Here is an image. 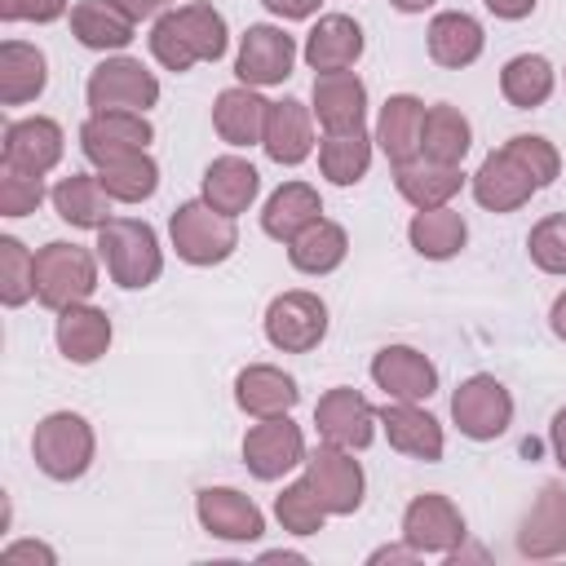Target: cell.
I'll use <instances>...</instances> for the list:
<instances>
[{
	"mask_svg": "<svg viewBox=\"0 0 566 566\" xmlns=\"http://www.w3.org/2000/svg\"><path fill=\"white\" fill-rule=\"evenodd\" d=\"M97 256L106 261V274L111 283L137 292V287H150L159 274H164V248H159V234L155 226L137 221V217H111L102 230H97Z\"/></svg>",
	"mask_w": 566,
	"mask_h": 566,
	"instance_id": "obj_1",
	"label": "cell"
},
{
	"mask_svg": "<svg viewBox=\"0 0 566 566\" xmlns=\"http://www.w3.org/2000/svg\"><path fill=\"white\" fill-rule=\"evenodd\" d=\"M31 455L44 478L75 482L93 469V455H97L93 424L80 411H49L31 433Z\"/></svg>",
	"mask_w": 566,
	"mask_h": 566,
	"instance_id": "obj_2",
	"label": "cell"
},
{
	"mask_svg": "<svg viewBox=\"0 0 566 566\" xmlns=\"http://www.w3.org/2000/svg\"><path fill=\"white\" fill-rule=\"evenodd\" d=\"M168 239H172V248L186 265L203 270V265H221V261L234 256L239 226H234V217L217 212L208 199H186L168 217Z\"/></svg>",
	"mask_w": 566,
	"mask_h": 566,
	"instance_id": "obj_3",
	"label": "cell"
},
{
	"mask_svg": "<svg viewBox=\"0 0 566 566\" xmlns=\"http://www.w3.org/2000/svg\"><path fill=\"white\" fill-rule=\"evenodd\" d=\"M97 287V256L80 243H66V239H53L35 252V301L44 310H66V305H80L88 301Z\"/></svg>",
	"mask_w": 566,
	"mask_h": 566,
	"instance_id": "obj_4",
	"label": "cell"
},
{
	"mask_svg": "<svg viewBox=\"0 0 566 566\" xmlns=\"http://www.w3.org/2000/svg\"><path fill=\"white\" fill-rule=\"evenodd\" d=\"M451 420L469 442H495L513 424V394L491 371H473L451 394Z\"/></svg>",
	"mask_w": 566,
	"mask_h": 566,
	"instance_id": "obj_5",
	"label": "cell"
},
{
	"mask_svg": "<svg viewBox=\"0 0 566 566\" xmlns=\"http://www.w3.org/2000/svg\"><path fill=\"white\" fill-rule=\"evenodd\" d=\"M84 97H88V111H150L159 102V80L155 71L142 66V57L115 53L88 71Z\"/></svg>",
	"mask_w": 566,
	"mask_h": 566,
	"instance_id": "obj_6",
	"label": "cell"
},
{
	"mask_svg": "<svg viewBox=\"0 0 566 566\" xmlns=\"http://www.w3.org/2000/svg\"><path fill=\"white\" fill-rule=\"evenodd\" d=\"M327 336V305L318 292L292 287L265 305V340L283 354H310Z\"/></svg>",
	"mask_w": 566,
	"mask_h": 566,
	"instance_id": "obj_7",
	"label": "cell"
},
{
	"mask_svg": "<svg viewBox=\"0 0 566 566\" xmlns=\"http://www.w3.org/2000/svg\"><path fill=\"white\" fill-rule=\"evenodd\" d=\"M305 433L292 424V416H265L243 433V464L261 482H279L292 469L305 464Z\"/></svg>",
	"mask_w": 566,
	"mask_h": 566,
	"instance_id": "obj_8",
	"label": "cell"
},
{
	"mask_svg": "<svg viewBox=\"0 0 566 566\" xmlns=\"http://www.w3.org/2000/svg\"><path fill=\"white\" fill-rule=\"evenodd\" d=\"M305 478L314 482V491H318V500L327 504L332 517H349V513L363 509L367 478H363V464L354 460L349 447L318 442V451L305 455Z\"/></svg>",
	"mask_w": 566,
	"mask_h": 566,
	"instance_id": "obj_9",
	"label": "cell"
},
{
	"mask_svg": "<svg viewBox=\"0 0 566 566\" xmlns=\"http://www.w3.org/2000/svg\"><path fill=\"white\" fill-rule=\"evenodd\" d=\"M464 513L455 509V500L451 495H442V491H424V495H416L407 509H402V539L424 557V553H433V557H447V553H455L460 544H464Z\"/></svg>",
	"mask_w": 566,
	"mask_h": 566,
	"instance_id": "obj_10",
	"label": "cell"
},
{
	"mask_svg": "<svg viewBox=\"0 0 566 566\" xmlns=\"http://www.w3.org/2000/svg\"><path fill=\"white\" fill-rule=\"evenodd\" d=\"M296 40L283 31V27H270V22H256L239 35V53H234V75L239 84L248 88H270V84H283L296 66Z\"/></svg>",
	"mask_w": 566,
	"mask_h": 566,
	"instance_id": "obj_11",
	"label": "cell"
},
{
	"mask_svg": "<svg viewBox=\"0 0 566 566\" xmlns=\"http://www.w3.org/2000/svg\"><path fill=\"white\" fill-rule=\"evenodd\" d=\"M150 142H155V128H150L146 111H88V119L80 124V150L97 168L111 159L137 155Z\"/></svg>",
	"mask_w": 566,
	"mask_h": 566,
	"instance_id": "obj_12",
	"label": "cell"
},
{
	"mask_svg": "<svg viewBox=\"0 0 566 566\" xmlns=\"http://www.w3.org/2000/svg\"><path fill=\"white\" fill-rule=\"evenodd\" d=\"M195 517L212 539H226V544H252L265 535L261 504L239 486H203L195 495Z\"/></svg>",
	"mask_w": 566,
	"mask_h": 566,
	"instance_id": "obj_13",
	"label": "cell"
},
{
	"mask_svg": "<svg viewBox=\"0 0 566 566\" xmlns=\"http://www.w3.org/2000/svg\"><path fill=\"white\" fill-rule=\"evenodd\" d=\"M376 424H380V411L349 385H336L314 402V429H318L323 442L363 451V447H371Z\"/></svg>",
	"mask_w": 566,
	"mask_h": 566,
	"instance_id": "obj_14",
	"label": "cell"
},
{
	"mask_svg": "<svg viewBox=\"0 0 566 566\" xmlns=\"http://www.w3.org/2000/svg\"><path fill=\"white\" fill-rule=\"evenodd\" d=\"M371 380L394 402H424V398L438 394V367H433V358L420 354V349H411V345H385V349H376Z\"/></svg>",
	"mask_w": 566,
	"mask_h": 566,
	"instance_id": "obj_15",
	"label": "cell"
},
{
	"mask_svg": "<svg viewBox=\"0 0 566 566\" xmlns=\"http://www.w3.org/2000/svg\"><path fill=\"white\" fill-rule=\"evenodd\" d=\"M62 150H66L62 124L49 115H27L4 128V168H13V172L44 177L62 164Z\"/></svg>",
	"mask_w": 566,
	"mask_h": 566,
	"instance_id": "obj_16",
	"label": "cell"
},
{
	"mask_svg": "<svg viewBox=\"0 0 566 566\" xmlns=\"http://www.w3.org/2000/svg\"><path fill=\"white\" fill-rule=\"evenodd\" d=\"M363 49H367V35L349 13H323L305 35L301 57L314 75H327V71H354Z\"/></svg>",
	"mask_w": 566,
	"mask_h": 566,
	"instance_id": "obj_17",
	"label": "cell"
},
{
	"mask_svg": "<svg viewBox=\"0 0 566 566\" xmlns=\"http://www.w3.org/2000/svg\"><path fill=\"white\" fill-rule=\"evenodd\" d=\"M310 111H314V119L323 124V133L363 128V119H367V84L358 80V71H327V75H314Z\"/></svg>",
	"mask_w": 566,
	"mask_h": 566,
	"instance_id": "obj_18",
	"label": "cell"
},
{
	"mask_svg": "<svg viewBox=\"0 0 566 566\" xmlns=\"http://www.w3.org/2000/svg\"><path fill=\"white\" fill-rule=\"evenodd\" d=\"M517 553L531 562H548L557 553H566V486L562 482H544L535 504L526 509L522 526H517Z\"/></svg>",
	"mask_w": 566,
	"mask_h": 566,
	"instance_id": "obj_19",
	"label": "cell"
},
{
	"mask_svg": "<svg viewBox=\"0 0 566 566\" xmlns=\"http://www.w3.org/2000/svg\"><path fill=\"white\" fill-rule=\"evenodd\" d=\"M380 429L389 438V447L398 455H411V460H424V464H438L442 451H447V438H442V424L420 407V402H385L380 407Z\"/></svg>",
	"mask_w": 566,
	"mask_h": 566,
	"instance_id": "obj_20",
	"label": "cell"
},
{
	"mask_svg": "<svg viewBox=\"0 0 566 566\" xmlns=\"http://www.w3.org/2000/svg\"><path fill=\"white\" fill-rule=\"evenodd\" d=\"M261 150L279 164V168H296L314 155V111L296 97H283V102H270V115H265V137H261Z\"/></svg>",
	"mask_w": 566,
	"mask_h": 566,
	"instance_id": "obj_21",
	"label": "cell"
},
{
	"mask_svg": "<svg viewBox=\"0 0 566 566\" xmlns=\"http://www.w3.org/2000/svg\"><path fill=\"white\" fill-rule=\"evenodd\" d=\"M53 340H57V354L75 367H88L97 363L111 340H115V327H111V314L80 301V305H66L57 310V327H53Z\"/></svg>",
	"mask_w": 566,
	"mask_h": 566,
	"instance_id": "obj_22",
	"label": "cell"
},
{
	"mask_svg": "<svg viewBox=\"0 0 566 566\" xmlns=\"http://www.w3.org/2000/svg\"><path fill=\"white\" fill-rule=\"evenodd\" d=\"M469 186H473V199L486 208V212H517L539 186L531 181V172L500 146V150H491L482 164H478V172L469 177Z\"/></svg>",
	"mask_w": 566,
	"mask_h": 566,
	"instance_id": "obj_23",
	"label": "cell"
},
{
	"mask_svg": "<svg viewBox=\"0 0 566 566\" xmlns=\"http://www.w3.org/2000/svg\"><path fill=\"white\" fill-rule=\"evenodd\" d=\"M424 49H429V57H433L438 66L464 71V66H473V62L482 57L486 31H482V22H478L473 13H464V9H442V13H433V22H429V31H424Z\"/></svg>",
	"mask_w": 566,
	"mask_h": 566,
	"instance_id": "obj_24",
	"label": "cell"
},
{
	"mask_svg": "<svg viewBox=\"0 0 566 566\" xmlns=\"http://www.w3.org/2000/svg\"><path fill=\"white\" fill-rule=\"evenodd\" d=\"M234 402H239L243 416L265 420V416H287L301 402V389H296V380L283 367H274V363H248L234 376Z\"/></svg>",
	"mask_w": 566,
	"mask_h": 566,
	"instance_id": "obj_25",
	"label": "cell"
},
{
	"mask_svg": "<svg viewBox=\"0 0 566 566\" xmlns=\"http://www.w3.org/2000/svg\"><path fill=\"white\" fill-rule=\"evenodd\" d=\"M137 18L119 0H75L71 4V35L93 53H119L133 44Z\"/></svg>",
	"mask_w": 566,
	"mask_h": 566,
	"instance_id": "obj_26",
	"label": "cell"
},
{
	"mask_svg": "<svg viewBox=\"0 0 566 566\" xmlns=\"http://www.w3.org/2000/svg\"><path fill=\"white\" fill-rule=\"evenodd\" d=\"M265 115H270V102L248 84L221 88L217 102H212V128L226 146H261Z\"/></svg>",
	"mask_w": 566,
	"mask_h": 566,
	"instance_id": "obj_27",
	"label": "cell"
},
{
	"mask_svg": "<svg viewBox=\"0 0 566 566\" xmlns=\"http://www.w3.org/2000/svg\"><path fill=\"white\" fill-rule=\"evenodd\" d=\"M420 128H424V102L416 93L385 97L380 119H376V146L385 150V159L394 168L420 159Z\"/></svg>",
	"mask_w": 566,
	"mask_h": 566,
	"instance_id": "obj_28",
	"label": "cell"
},
{
	"mask_svg": "<svg viewBox=\"0 0 566 566\" xmlns=\"http://www.w3.org/2000/svg\"><path fill=\"white\" fill-rule=\"evenodd\" d=\"M256 195H261V172L248 159L221 155V159H212L203 168V195L199 199H208L217 212L239 217V212H248L256 203Z\"/></svg>",
	"mask_w": 566,
	"mask_h": 566,
	"instance_id": "obj_29",
	"label": "cell"
},
{
	"mask_svg": "<svg viewBox=\"0 0 566 566\" xmlns=\"http://www.w3.org/2000/svg\"><path fill=\"white\" fill-rule=\"evenodd\" d=\"M394 186L411 208H447L460 195L464 172H460V164H433L420 155V159L394 168Z\"/></svg>",
	"mask_w": 566,
	"mask_h": 566,
	"instance_id": "obj_30",
	"label": "cell"
},
{
	"mask_svg": "<svg viewBox=\"0 0 566 566\" xmlns=\"http://www.w3.org/2000/svg\"><path fill=\"white\" fill-rule=\"evenodd\" d=\"M323 217V199H318V190L310 186V181H283L270 199H265V208H261V230L270 234V239H279V243H292L305 226H314Z\"/></svg>",
	"mask_w": 566,
	"mask_h": 566,
	"instance_id": "obj_31",
	"label": "cell"
},
{
	"mask_svg": "<svg viewBox=\"0 0 566 566\" xmlns=\"http://www.w3.org/2000/svg\"><path fill=\"white\" fill-rule=\"evenodd\" d=\"M44 84H49V57L27 40H4L0 44V102L27 106L44 93Z\"/></svg>",
	"mask_w": 566,
	"mask_h": 566,
	"instance_id": "obj_32",
	"label": "cell"
},
{
	"mask_svg": "<svg viewBox=\"0 0 566 566\" xmlns=\"http://www.w3.org/2000/svg\"><path fill=\"white\" fill-rule=\"evenodd\" d=\"M49 199H53V212L66 226H75V230H102L111 221V195L102 190L97 172H71V177H62L49 190Z\"/></svg>",
	"mask_w": 566,
	"mask_h": 566,
	"instance_id": "obj_33",
	"label": "cell"
},
{
	"mask_svg": "<svg viewBox=\"0 0 566 566\" xmlns=\"http://www.w3.org/2000/svg\"><path fill=\"white\" fill-rule=\"evenodd\" d=\"M345 256H349V234H345V226H336V221H327V217H318L314 226H305V230L287 243V261H292V270L314 274V279L340 270Z\"/></svg>",
	"mask_w": 566,
	"mask_h": 566,
	"instance_id": "obj_34",
	"label": "cell"
},
{
	"mask_svg": "<svg viewBox=\"0 0 566 566\" xmlns=\"http://www.w3.org/2000/svg\"><path fill=\"white\" fill-rule=\"evenodd\" d=\"M473 146V124L460 106L438 102L424 111V128H420V155L433 164H464Z\"/></svg>",
	"mask_w": 566,
	"mask_h": 566,
	"instance_id": "obj_35",
	"label": "cell"
},
{
	"mask_svg": "<svg viewBox=\"0 0 566 566\" xmlns=\"http://www.w3.org/2000/svg\"><path fill=\"white\" fill-rule=\"evenodd\" d=\"M407 239L424 261H451L469 243V221L451 203L447 208H416Z\"/></svg>",
	"mask_w": 566,
	"mask_h": 566,
	"instance_id": "obj_36",
	"label": "cell"
},
{
	"mask_svg": "<svg viewBox=\"0 0 566 566\" xmlns=\"http://www.w3.org/2000/svg\"><path fill=\"white\" fill-rule=\"evenodd\" d=\"M553 88H557V71H553V62H548L544 53H517V57H509L504 71H500V93H504V102L517 106V111L544 106V102L553 97Z\"/></svg>",
	"mask_w": 566,
	"mask_h": 566,
	"instance_id": "obj_37",
	"label": "cell"
},
{
	"mask_svg": "<svg viewBox=\"0 0 566 566\" xmlns=\"http://www.w3.org/2000/svg\"><path fill=\"white\" fill-rule=\"evenodd\" d=\"M371 146H376V137H367V128L327 133L318 142V172L332 186H358L371 168Z\"/></svg>",
	"mask_w": 566,
	"mask_h": 566,
	"instance_id": "obj_38",
	"label": "cell"
},
{
	"mask_svg": "<svg viewBox=\"0 0 566 566\" xmlns=\"http://www.w3.org/2000/svg\"><path fill=\"white\" fill-rule=\"evenodd\" d=\"M97 181H102V190L115 203H146L159 190V164H155L150 150H137V155H124V159L102 164L97 168Z\"/></svg>",
	"mask_w": 566,
	"mask_h": 566,
	"instance_id": "obj_39",
	"label": "cell"
},
{
	"mask_svg": "<svg viewBox=\"0 0 566 566\" xmlns=\"http://www.w3.org/2000/svg\"><path fill=\"white\" fill-rule=\"evenodd\" d=\"M172 18H177V27H181V35H186V44H190V53H195L199 62L226 57V49H230V27H226V13H221V9H212L208 0H190V4L172 9Z\"/></svg>",
	"mask_w": 566,
	"mask_h": 566,
	"instance_id": "obj_40",
	"label": "cell"
},
{
	"mask_svg": "<svg viewBox=\"0 0 566 566\" xmlns=\"http://www.w3.org/2000/svg\"><path fill=\"white\" fill-rule=\"evenodd\" d=\"M274 517H279V526H283L287 535H318L332 513H327V504L318 500L314 482H310V478H296V482H287V486L274 495Z\"/></svg>",
	"mask_w": 566,
	"mask_h": 566,
	"instance_id": "obj_41",
	"label": "cell"
},
{
	"mask_svg": "<svg viewBox=\"0 0 566 566\" xmlns=\"http://www.w3.org/2000/svg\"><path fill=\"white\" fill-rule=\"evenodd\" d=\"M31 296H35V252L22 239L0 234V301L18 310Z\"/></svg>",
	"mask_w": 566,
	"mask_h": 566,
	"instance_id": "obj_42",
	"label": "cell"
},
{
	"mask_svg": "<svg viewBox=\"0 0 566 566\" xmlns=\"http://www.w3.org/2000/svg\"><path fill=\"white\" fill-rule=\"evenodd\" d=\"M504 150L531 172V181H535L539 190L553 186L557 172H562V155H557V146H553L548 137H539V133H517V137L504 142Z\"/></svg>",
	"mask_w": 566,
	"mask_h": 566,
	"instance_id": "obj_43",
	"label": "cell"
},
{
	"mask_svg": "<svg viewBox=\"0 0 566 566\" xmlns=\"http://www.w3.org/2000/svg\"><path fill=\"white\" fill-rule=\"evenodd\" d=\"M526 252L544 274H566V212H548L531 226Z\"/></svg>",
	"mask_w": 566,
	"mask_h": 566,
	"instance_id": "obj_44",
	"label": "cell"
},
{
	"mask_svg": "<svg viewBox=\"0 0 566 566\" xmlns=\"http://www.w3.org/2000/svg\"><path fill=\"white\" fill-rule=\"evenodd\" d=\"M150 53H155V62L164 66V71H172V75H186L199 57L190 53V44H186V35H181V27H177V18H172V9L168 13H159L155 18V27H150Z\"/></svg>",
	"mask_w": 566,
	"mask_h": 566,
	"instance_id": "obj_45",
	"label": "cell"
},
{
	"mask_svg": "<svg viewBox=\"0 0 566 566\" xmlns=\"http://www.w3.org/2000/svg\"><path fill=\"white\" fill-rule=\"evenodd\" d=\"M44 177H31V172H13L4 168L0 177V217H27L44 203Z\"/></svg>",
	"mask_w": 566,
	"mask_h": 566,
	"instance_id": "obj_46",
	"label": "cell"
},
{
	"mask_svg": "<svg viewBox=\"0 0 566 566\" xmlns=\"http://www.w3.org/2000/svg\"><path fill=\"white\" fill-rule=\"evenodd\" d=\"M66 13V0H0L4 22H57Z\"/></svg>",
	"mask_w": 566,
	"mask_h": 566,
	"instance_id": "obj_47",
	"label": "cell"
},
{
	"mask_svg": "<svg viewBox=\"0 0 566 566\" xmlns=\"http://www.w3.org/2000/svg\"><path fill=\"white\" fill-rule=\"evenodd\" d=\"M57 566V553L44 544V539H13V544H4L0 548V566Z\"/></svg>",
	"mask_w": 566,
	"mask_h": 566,
	"instance_id": "obj_48",
	"label": "cell"
},
{
	"mask_svg": "<svg viewBox=\"0 0 566 566\" xmlns=\"http://www.w3.org/2000/svg\"><path fill=\"white\" fill-rule=\"evenodd\" d=\"M274 18H283V22H305V18H314L318 13V4L323 0H261Z\"/></svg>",
	"mask_w": 566,
	"mask_h": 566,
	"instance_id": "obj_49",
	"label": "cell"
},
{
	"mask_svg": "<svg viewBox=\"0 0 566 566\" xmlns=\"http://www.w3.org/2000/svg\"><path fill=\"white\" fill-rule=\"evenodd\" d=\"M495 18H504V22H522V18H531L535 13V0H482Z\"/></svg>",
	"mask_w": 566,
	"mask_h": 566,
	"instance_id": "obj_50",
	"label": "cell"
},
{
	"mask_svg": "<svg viewBox=\"0 0 566 566\" xmlns=\"http://www.w3.org/2000/svg\"><path fill=\"white\" fill-rule=\"evenodd\" d=\"M548 442H553V455H557V464L566 469V407L553 416V424H548Z\"/></svg>",
	"mask_w": 566,
	"mask_h": 566,
	"instance_id": "obj_51",
	"label": "cell"
},
{
	"mask_svg": "<svg viewBox=\"0 0 566 566\" xmlns=\"http://www.w3.org/2000/svg\"><path fill=\"white\" fill-rule=\"evenodd\" d=\"M119 4L142 22V18H159V13H168V4H172V0H119Z\"/></svg>",
	"mask_w": 566,
	"mask_h": 566,
	"instance_id": "obj_52",
	"label": "cell"
},
{
	"mask_svg": "<svg viewBox=\"0 0 566 566\" xmlns=\"http://www.w3.org/2000/svg\"><path fill=\"white\" fill-rule=\"evenodd\" d=\"M416 557H420V553H416L407 539H402V544H385V548L371 553V562H416Z\"/></svg>",
	"mask_w": 566,
	"mask_h": 566,
	"instance_id": "obj_53",
	"label": "cell"
},
{
	"mask_svg": "<svg viewBox=\"0 0 566 566\" xmlns=\"http://www.w3.org/2000/svg\"><path fill=\"white\" fill-rule=\"evenodd\" d=\"M548 327H553L557 340H566V292H557V301H553V310H548Z\"/></svg>",
	"mask_w": 566,
	"mask_h": 566,
	"instance_id": "obj_54",
	"label": "cell"
},
{
	"mask_svg": "<svg viewBox=\"0 0 566 566\" xmlns=\"http://www.w3.org/2000/svg\"><path fill=\"white\" fill-rule=\"evenodd\" d=\"M398 13H424V9H433L438 0H389Z\"/></svg>",
	"mask_w": 566,
	"mask_h": 566,
	"instance_id": "obj_55",
	"label": "cell"
},
{
	"mask_svg": "<svg viewBox=\"0 0 566 566\" xmlns=\"http://www.w3.org/2000/svg\"><path fill=\"white\" fill-rule=\"evenodd\" d=\"M261 562H305V557H301V553H283V548H279V553H265Z\"/></svg>",
	"mask_w": 566,
	"mask_h": 566,
	"instance_id": "obj_56",
	"label": "cell"
},
{
	"mask_svg": "<svg viewBox=\"0 0 566 566\" xmlns=\"http://www.w3.org/2000/svg\"><path fill=\"white\" fill-rule=\"evenodd\" d=\"M562 75H566V71H562Z\"/></svg>",
	"mask_w": 566,
	"mask_h": 566,
	"instance_id": "obj_57",
	"label": "cell"
}]
</instances>
